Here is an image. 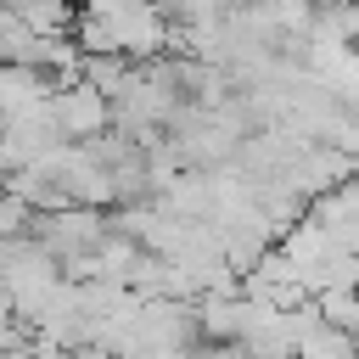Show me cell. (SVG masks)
Returning <instances> with one entry per match:
<instances>
[{
    "mask_svg": "<svg viewBox=\"0 0 359 359\" xmlns=\"http://www.w3.org/2000/svg\"><path fill=\"white\" fill-rule=\"evenodd\" d=\"M314 303H320V314L331 325H342V331L359 337V292H314Z\"/></svg>",
    "mask_w": 359,
    "mask_h": 359,
    "instance_id": "277c9868",
    "label": "cell"
},
{
    "mask_svg": "<svg viewBox=\"0 0 359 359\" xmlns=\"http://www.w3.org/2000/svg\"><path fill=\"white\" fill-rule=\"evenodd\" d=\"M292 320H297V359H359V337L331 325L314 297H303L292 309Z\"/></svg>",
    "mask_w": 359,
    "mask_h": 359,
    "instance_id": "3957f363",
    "label": "cell"
},
{
    "mask_svg": "<svg viewBox=\"0 0 359 359\" xmlns=\"http://www.w3.org/2000/svg\"><path fill=\"white\" fill-rule=\"evenodd\" d=\"M0 269H6V309L22 314V320H39L45 303H50V297L62 292V280H67V264H62L39 236H6Z\"/></svg>",
    "mask_w": 359,
    "mask_h": 359,
    "instance_id": "6da1fadb",
    "label": "cell"
},
{
    "mask_svg": "<svg viewBox=\"0 0 359 359\" xmlns=\"http://www.w3.org/2000/svg\"><path fill=\"white\" fill-rule=\"evenodd\" d=\"M50 112H56V123H62L67 140H95V135L112 129V95L95 90L90 79H67V84H56Z\"/></svg>",
    "mask_w": 359,
    "mask_h": 359,
    "instance_id": "7a4b0ae2",
    "label": "cell"
}]
</instances>
